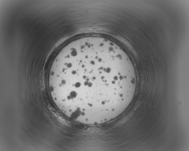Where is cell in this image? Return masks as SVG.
Segmentation results:
<instances>
[{
    "label": "cell",
    "mask_w": 189,
    "mask_h": 151,
    "mask_svg": "<svg viewBox=\"0 0 189 151\" xmlns=\"http://www.w3.org/2000/svg\"><path fill=\"white\" fill-rule=\"evenodd\" d=\"M49 85L58 108L74 121L102 124L127 107L137 75L127 55L101 37L75 39L60 52L50 71Z\"/></svg>",
    "instance_id": "cell-1"
}]
</instances>
